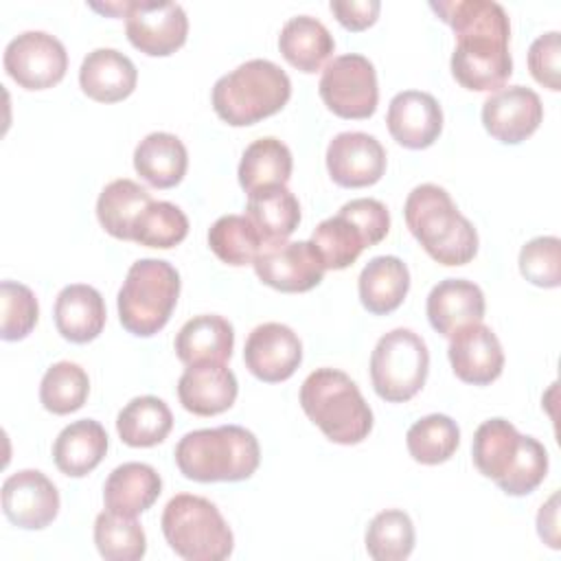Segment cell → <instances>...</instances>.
I'll list each match as a JSON object with an SVG mask.
<instances>
[{"instance_id":"5","label":"cell","mask_w":561,"mask_h":561,"mask_svg":"<svg viewBox=\"0 0 561 561\" xmlns=\"http://www.w3.org/2000/svg\"><path fill=\"white\" fill-rule=\"evenodd\" d=\"M300 405L322 434L340 445H357L373 430V410L357 383L337 368H316L300 386Z\"/></svg>"},{"instance_id":"3","label":"cell","mask_w":561,"mask_h":561,"mask_svg":"<svg viewBox=\"0 0 561 561\" xmlns=\"http://www.w3.org/2000/svg\"><path fill=\"white\" fill-rule=\"evenodd\" d=\"M403 217L414 239L436 263L465 265L476 256L478 232L473 224L460 215L443 186H414L405 199Z\"/></svg>"},{"instance_id":"8","label":"cell","mask_w":561,"mask_h":561,"mask_svg":"<svg viewBox=\"0 0 561 561\" xmlns=\"http://www.w3.org/2000/svg\"><path fill=\"white\" fill-rule=\"evenodd\" d=\"M162 535L171 550L186 561H224L234 548V537L219 508L191 493H178L162 511Z\"/></svg>"},{"instance_id":"14","label":"cell","mask_w":561,"mask_h":561,"mask_svg":"<svg viewBox=\"0 0 561 561\" xmlns=\"http://www.w3.org/2000/svg\"><path fill=\"white\" fill-rule=\"evenodd\" d=\"M252 265L265 285L287 294L309 291L320 285L324 276L322 259L311 241H283L263 245Z\"/></svg>"},{"instance_id":"11","label":"cell","mask_w":561,"mask_h":561,"mask_svg":"<svg viewBox=\"0 0 561 561\" xmlns=\"http://www.w3.org/2000/svg\"><path fill=\"white\" fill-rule=\"evenodd\" d=\"M324 105L340 118H368L377 110V72L368 57L346 53L333 57L318 83Z\"/></svg>"},{"instance_id":"42","label":"cell","mask_w":561,"mask_h":561,"mask_svg":"<svg viewBox=\"0 0 561 561\" xmlns=\"http://www.w3.org/2000/svg\"><path fill=\"white\" fill-rule=\"evenodd\" d=\"M519 272L537 287H559L561 241L557 237H535L519 250Z\"/></svg>"},{"instance_id":"33","label":"cell","mask_w":561,"mask_h":561,"mask_svg":"<svg viewBox=\"0 0 561 561\" xmlns=\"http://www.w3.org/2000/svg\"><path fill=\"white\" fill-rule=\"evenodd\" d=\"M153 202L151 193L134 180L121 178L110 182L96 199V217L105 232L131 241V228L140 213Z\"/></svg>"},{"instance_id":"27","label":"cell","mask_w":561,"mask_h":561,"mask_svg":"<svg viewBox=\"0 0 561 561\" xmlns=\"http://www.w3.org/2000/svg\"><path fill=\"white\" fill-rule=\"evenodd\" d=\"M107 451V432L94 419H81L66 425L53 443L57 469L70 478L88 476Z\"/></svg>"},{"instance_id":"1","label":"cell","mask_w":561,"mask_h":561,"mask_svg":"<svg viewBox=\"0 0 561 561\" xmlns=\"http://www.w3.org/2000/svg\"><path fill=\"white\" fill-rule=\"evenodd\" d=\"M430 9L454 28V79L476 92L504 88L513 75L511 22L504 7L493 0H438L430 2Z\"/></svg>"},{"instance_id":"6","label":"cell","mask_w":561,"mask_h":561,"mask_svg":"<svg viewBox=\"0 0 561 561\" xmlns=\"http://www.w3.org/2000/svg\"><path fill=\"white\" fill-rule=\"evenodd\" d=\"M291 96L287 72L270 59H250L213 85V107L217 116L232 125H254L285 107Z\"/></svg>"},{"instance_id":"39","label":"cell","mask_w":561,"mask_h":561,"mask_svg":"<svg viewBox=\"0 0 561 561\" xmlns=\"http://www.w3.org/2000/svg\"><path fill=\"white\" fill-rule=\"evenodd\" d=\"M90 392L88 373L75 362L53 364L39 383V401L53 414H70L79 410Z\"/></svg>"},{"instance_id":"12","label":"cell","mask_w":561,"mask_h":561,"mask_svg":"<svg viewBox=\"0 0 561 561\" xmlns=\"http://www.w3.org/2000/svg\"><path fill=\"white\" fill-rule=\"evenodd\" d=\"M4 70L24 90H46L68 70L64 44L46 31H24L4 48Z\"/></svg>"},{"instance_id":"38","label":"cell","mask_w":561,"mask_h":561,"mask_svg":"<svg viewBox=\"0 0 561 561\" xmlns=\"http://www.w3.org/2000/svg\"><path fill=\"white\" fill-rule=\"evenodd\" d=\"M414 548V524L408 513L386 508L366 528V550L375 561H403Z\"/></svg>"},{"instance_id":"32","label":"cell","mask_w":561,"mask_h":561,"mask_svg":"<svg viewBox=\"0 0 561 561\" xmlns=\"http://www.w3.org/2000/svg\"><path fill=\"white\" fill-rule=\"evenodd\" d=\"M291 167L294 160L289 147L274 136H265L245 147L237 175L241 188L250 195L265 186H285L291 178Z\"/></svg>"},{"instance_id":"43","label":"cell","mask_w":561,"mask_h":561,"mask_svg":"<svg viewBox=\"0 0 561 561\" xmlns=\"http://www.w3.org/2000/svg\"><path fill=\"white\" fill-rule=\"evenodd\" d=\"M559 55H561V42L559 31H548L539 35L530 48H528V70L535 77L537 83L543 88L557 92L559 81Z\"/></svg>"},{"instance_id":"9","label":"cell","mask_w":561,"mask_h":561,"mask_svg":"<svg viewBox=\"0 0 561 561\" xmlns=\"http://www.w3.org/2000/svg\"><path fill=\"white\" fill-rule=\"evenodd\" d=\"M390 230L388 208L373 197L346 202L337 215L320 221L311 243L324 270H344L357 261L364 248L377 245Z\"/></svg>"},{"instance_id":"23","label":"cell","mask_w":561,"mask_h":561,"mask_svg":"<svg viewBox=\"0 0 561 561\" xmlns=\"http://www.w3.org/2000/svg\"><path fill=\"white\" fill-rule=\"evenodd\" d=\"M138 81L134 61L116 48H94L79 68L81 90L99 103H116L127 99Z\"/></svg>"},{"instance_id":"17","label":"cell","mask_w":561,"mask_h":561,"mask_svg":"<svg viewBox=\"0 0 561 561\" xmlns=\"http://www.w3.org/2000/svg\"><path fill=\"white\" fill-rule=\"evenodd\" d=\"M2 511L20 528H46L59 513V491L37 469L15 471L2 482Z\"/></svg>"},{"instance_id":"20","label":"cell","mask_w":561,"mask_h":561,"mask_svg":"<svg viewBox=\"0 0 561 561\" xmlns=\"http://www.w3.org/2000/svg\"><path fill=\"white\" fill-rule=\"evenodd\" d=\"M390 136L408 149L434 145L443 129V110L430 92L403 90L392 96L386 114Z\"/></svg>"},{"instance_id":"21","label":"cell","mask_w":561,"mask_h":561,"mask_svg":"<svg viewBox=\"0 0 561 561\" xmlns=\"http://www.w3.org/2000/svg\"><path fill=\"white\" fill-rule=\"evenodd\" d=\"M239 386L237 377L221 362L186 366L178 381V397L184 410L197 416H215L232 408Z\"/></svg>"},{"instance_id":"10","label":"cell","mask_w":561,"mask_h":561,"mask_svg":"<svg viewBox=\"0 0 561 561\" xmlns=\"http://www.w3.org/2000/svg\"><path fill=\"white\" fill-rule=\"evenodd\" d=\"M430 353L412 329H392L379 337L370 355V381L388 403L410 401L427 379Z\"/></svg>"},{"instance_id":"36","label":"cell","mask_w":561,"mask_h":561,"mask_svg":"<svg viewBox=\"0 0 561 561\" xmlns=\"http://www.w3.org/2000/svg\"><path fill=\"white\" fill-rule=\"evenodd\" d=\"M208 245L219 261L241 267L254 263L265 243L245 215H224L210 226Z\"/></svg>"},{"instance_id":"45","label":"cell","mask_w":561,"mask_h":561,"mask_svg":"<svg viewBox=\"0 0 561 561\" xmlns=\"http://www.w3.org/2000/svg\"><path fill=\"white\" fill-rule=\"evenodd\" d=\"M559 495L552 493V497L541 506L539 515H537V530L539 537L550 546V548H559Z\"/></svg>"},{"instance_id":"29","label":"cell","mask_w":561,"mask_h":561,"mask_svg":"<svg viewBox=\"0 0 561 561\" xmlns=\"http://www.w3.org/2000/svg\"><path fill=\"white\" fill-rule=\"evenodd\" d=\"M245 217L254 224L265 245L283 243L300 224V204L296 195L283 186H265L248 195Z\"/></svg>"},{"instance_id":"18","label":"cell","mask_w":561,"mask_h":561,"mask_svg":"<svg viewBox=\"0 0 561 561\" xmlns=\"http://www.w3.org/2000/svg\"><path fill=\"white\" fill-rule=\"evenodd\" d=\"M327 169L335 184L362 188L381 180L386 171V149L364 131H342L327 147Z\"/></svg>"},{"instance_id":"24","label":"cell","mask_w":561,"mask_h":561,"mask_svg":"<svg viewBox=\"0 0 561 561\" xmlns=\"http://www.w3.org/2000/svg\"><path fill=\"white\" fill-rule=\"evenodd\" d=\"M55 327L75 344L92 342L105 327V302L103 296L83 283L66 285L55 300Z\"/></svg>"},{"instance_id":"19","label":"cell","mask_w":561,"mask_h":561,"mask_svg":"<svg viewBox=\"0 0 561 561\" xmlns=\"http://www.w3.org/2000/svg\"><path fill=\"white\" fill-rule=\"evenodd\" d=\"M454 375L473 386H486L502 375L504 351L491 327L476 322L449 337L447 348Z\"/></svg>"},{"instance_id":"2","label":"cell","mask_w":561,"mask_h":561,"mask_svg":"<svg viewBox=\"0 0 561 561\" xmlns=\"http://www.w3.org/2000/svg\"><path fill=\"white\" fill-rule=\"evenodd\" d=\"M471 458L482 476L515 497L533 493L548 473L546 447L533 436H522L513 423L500 416L476 430Z\"/></svg>"},{"instance_id":"37","label":"cell","mask_w":561,"mask_h":561,"mask_svg":"<svg viewBox=\"0 0 561 561\" xmlns=\"http://www.w3.org/2000/svg\"><path fill=\"white\" fill-rule=\"evenodd\" d=\"M94 543L107 561H138L147 552L142 526L127 515L103 511L94 519Z\"/></svg>"},{"instance_id":"16","label":"cell","mask_w":561,"mask_h":561,"mask_svg":"<svg viewBox=\"0 0 561 561\" xmlns=\"http://www.w3.org/2000/svg\"><path fill=\"white\" fill-rule=\"evenodd\" d=\"M243 362L245 368L261 381H285L302 362V344L287 324L263 322L248 335Z\"/></svg>"},{"instance_id":"7","label":"cell","mask_w":561,"mask_h":561,"mask_svg":"<svg viewBox=\"0 0 561 561\" xmlns=\"http://www.w3.org/2000/svg\"><path fill=\"white\" fill-rule=\"evenodd\" d=\"M180 296V274L162 259H138L118 289L123 329L138 337L156 335L171 318Z\"/></svg>"},{"instance_id":"26","label":"cell","mask_w":561,"mask_h":561,"mask_svg":"<svg viewBox=\"0 0 561 561\" xmlns=\"http://www.w3.org/2000/svg\"><path fill=\"white\" fill-rule=\"evenodd\" d=\"M234 346L232 324L217 313H202L182 324L175 335V353L186 364L230 359Z\"/></svg>"},{"instance_id":"40","label":"cell","mask_w":561,"mask_h":561,"mask_svg":"<svg viewBox=\"0 0 561 561\" xmlns=\"http://www.w3.org/2000/svg\"><path fill=\"white\" fill-rule=\"evenodd\" d=\"M186 234L188 217L184 215V210L171 202L156 199L140 213L131 228V241L160 250L178 245L180 241H184Z\"/></svg>"},{"instance_id":"41","label":"cell","mask_w":561,"mask_h":561,"mask_svg":"<svg viewBox=\"0 0 561 561\" xmlns=\"http://www.w3.org/2000/svg\"><path fill=\"white\" fill-rule=\"evenodd\" d=\"M0 305H2V322H0L2 340L7 342L22 340L37 324L39 305L31 287L15 280H2Z\"/></svg>"},{"instance_id":"22","label":"cell","mask_w":561,"mask_h":561,"mask_svg":"<svg viewBox=\"0 0 561 561\" xmlns=\"http://www.w3.org/2000/svg\"><path fill=\"white\" fill-rule=\"evenodd\" d=\"M425 311L432 329L445 337H451L460 329L482 322L484 294L471 280L445 278L432 287Z\"/></svg>"},{"instance_id":"31","label":"cell","mask_w":561,"mask_h":561,"mask_svg":"<svg viewBox=\"0 0 561 561\" xmlns=\"http://www.w3.org/2000/svg\"><path fill=\"white\" fill-rule=\"evenodd\" d=\"M278 50L300 72H316L333 55L335 42L318 18L294 15L280 28Z\"/></svg>"},{"instance_id":"13","label":"cell","mask_w":561,"mask_h":561,"mask_svg":"<svg viewBox=\"0 0 561 561\" xmlns=\"http://www.w3.org/2000/svg\"><path fill=\"white\" fill-rule=\"evenodd\" d=\"M125 31L134 48L151 57L175 53L188 33V18L178 2L169 0H129Z\"/></svg>"},{"instance_id":"34","label":"cell","mask_w":561,"mask_h":561,"mask_svg":"<svg viewBox=\"0 0 561 561\" xmlns=\"http://www.w3.org/2000/svg\"><path fill=\"white\" fill-rule=\"evenodd\" d=\"M171 427L173 414L169 405L153 394L131 399L116 416L118 436L129 447H153L169 436Z\"/></svg>"},{"instance_id":"44","label":"cell","mask_w":561,"mask_h":561,"mask_svg":"<svg viewBox=\"0 0 561 561\" xmlns=\"http://www.w3.org/2000/svg\"><path fill=\"white\" fill-rule=\"evenodd\" d=\"M331 11L348 31L368 28L379 15V0H331Z\"/></svg>"},{"instance_id":"28","label":"cell","mask_w":561,"mask_h":561,"mask_svg":"<svg viewBox=\"0 0 561 561\" xmlns=\"http://www.w3.org/2000/svg\"><path fill=\"white\" fill-rule=\"evenodd\" d=\"M188 167L184 142L169 131L147 134L134 151V169L156 188H171L182 182Z\"/></svg>"},{"instance_id":"4","label":"cell","mask_w":561,"mask_h":561,"mask_svg":"<svg viewBox=\"0 0 561 561\" xmlns=\"http://www.w3.org/2000/svg\"><path fill=\"white\" fill-rule=\"evenodd\" d=\"M261 462L256 436L241 425L193 430L175 445V465L195 482L248 480Z\"/></svg>"},{"instance_id":"25","label":"cell","mask_w":561,"mask_h":561,"mask_svg":"<svg viewBox=\"0 0 561 561\" xmlns=\"http://www.w3.org/2000/svg\"><path fill=\"white\" fill-rule=\"evenodd\" d=\"M162 493L160 473L147 462H123L105 480V508L118 515L136 517L153 506Z\"/></svg>"},{"instance_id":"30","label":"cell","mask_w":561,"mask_h":561,"mask_svg":"<svg viewBox=\"0 0 561 561\" xmlns=\"http://www.w3.org/2000/svg\"><path fill=\"white\" fill-rule=\"evenodd\" d=\"M362 305L375 313L386 316L394 311L410 289V270L399 256H375L366 263L357 280Z\"/></svg>"},{"instance_id":"35","label":"cell","mask_w":561,"mask_h":561,"mask_svg":"<svg viewBox=\"0 0 561 561\" xmlns=\"http://www.w3.org/2000/svg\"><path fill=\"white\" fill-rule=\"evenodd\" d=\"M410 456L421 465H440L460 445V430L447 414H427L410 425L405 434Z\"/></svg>"},{"instance_id":"15","label":"cell","mask_w":561,"mask_h":561,"mask_svg":"<svg viewBox=\"0 0 561 561\" xmlns=\"http://www.w3.org/2000/svg\"><path fill=\"white\" fill-rule=\"evenodd\" d=\"M541 121V99L526 85L500 88L482 103L484 129L504 145H517L526 140L537 131Z\"/></svg>"}]
</instances>
